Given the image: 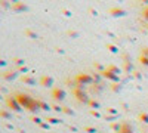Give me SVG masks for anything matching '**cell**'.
<instances>
[{
  "mask_svg": "<svg viewBox=\"0 0 148 133\" xmlns=\"http://www.w3.org/2000/svg\"><path fill=\"white\" fill-rule=\"evenodd\" d=\"M15 98L18 101V104L21 105V108H25L28 111H37L40 108L39 105V101H36L34 98H31L30 95H25V93H16Z\"/></svg>",
  "mask_w": 148,
  "mask_h": 133,
  "instance_id": "cell-1",
  "label": "cell"
},
{
  "mask_svg": "<svg viewBox=\"0 0 148 133\" xmlns=\"http://www.w3.org/2000/svg\"><path fill=\"white\" fill-rule=\"evenodd\" d=\"M119 72H120V70L116 65H110L102 71V77L110 78L111 81H119Z\"/></svg>",
  "mask_w": 148,
  "mask_h": 133,
  "instance_id": "cell-2",
  "label": "cell"
},
{
  "mask_svg": "<svg viewBox=\"0 0 148 133\" xmlns=\"http://www.w3.org/2000/svg\"><path fill=\"white\" fill-rule=\"evenodd\" d=\"M74 96H76V99L79 102H83V104H89V101H90L88 93L83 90V87H76L74 89Z\"/></svg>",
  "mask_w": 148,
  "mask_h": 133,
  "instance_id": "cell-3",
  "label": "cell"
},
{
  "mask_svg": "<svg viewBox=\"0 0 148 133\" xmlns=\"http://www.w3.org/2000/svg\"><path fill=\"white\" fill-rule=\"evenodd\" d=\"M76 81H77V84H92L93 83V77L83 72V74H77L76 76Z\"/></svg>",
  "mask_w": 148,
  "mask_h": 133,
  "instance_id": "cell-4",
  "label": "cell"
},
{
  "mask_svg": "<svg viewBox=\"0 0 148 133\" xmlns=\"http://www.w3.org/2000/svg\"><path fill=\"white\" fill-rule=\"evenodd\" d=\"M6 105L10 108V110H14V111H19L21 110V105L18 104L15 96H8L6 98Z\"/></svg>",
  "mask_w": 148,
  "mask_h": 133,
  "instance_id": "cell-5",
  "label": "cell"
},
{
  "mask_svg": "<svg viewBox=\"0 0 148 133\" xmlns=\"http://www.w3.org/2000/svg\"><path fill=\"white\" fill-rule=\"evenodd\" d=\"M52 98H53L55 101H62V99L65 98V92H64V89L55 87V89L52 90Z\"/></svg>",
  "mask_w": 148,
  "mask_h": 133,
  "instance_id": "cell-6",
  "label": "cell"
},
{
  "mask_svg": "<svg viewBox=\"0 0 148 133\" xmlns=\"http://www.w3.org/2000/svg\"><path fill=\"white\" fill-rule=\"evenodd\" d=\"M39 83L42 84V86L51 87L52 84H53V78H52L51 76H42V77H40V80H39Z\"/></svg>",
  "mask_w": 148,
  "mask_h": 133,
  "instance_id": "cell-7",
  "label": "cell"
},
{
  "mask_svg": "<svg viewBox=\"0 0 148 133\" xmlns=\"http://www.w3.org/2000/svg\"><path fill=\"white\" fill-rule=\"evenodd\" d=\"M119 133H133L132 126H130L129 123H123V124H121V130H120Z\"/></svg>",
  "mask_w": 148,
  "mask_h": 133,
  "instance_id": "cell-8",
  "label": "cell"
},
{
  "mask_svg": "<svg viewBox=\"0 0 148 133\" xmlns=\"http://www.w3.org/2000/svg\"><path fill=\"white\" fill-rule=\"evenodd\" d=\"M22 81L27 83V84H34V83H36V78L31 77V76H24V77H22Z\"/></svg>",
  "mask_w": 148,
  "mask_h": 133,
  "instance_id": "cell-9",
  "label": "cell"
},
{
  "mask_svg": "<svg viewBox=\"0 0 148 133\" xmlns=\"http://www.w3.org/2000/svg\"><path fill=\"white\" fill-rule=\"evenodd\" d=\"M139 118H141V121L148 123V114H147V113H141V114H139Z\"/></svg>",
  "mask_w": 148,
  "mask_h": 133,
  "instance_id": "cell-10",
  "label": "cell"
},
{
  "mask_svg": "<svg viewBox=\"0 0 148 133\" xmlns=\"http://www.w3.org/2000/svg\"><path fill=\"white\" fill-rule=\"evenodd\" d=\"M139 61L144 64V65H147L148 67V58L147 56H144V55H141V58H139Z\"/></svg>",
  "mask_w": 148,
  "mask_h": 133,
  "instance_id": "cell-11",
  "label": "cell"
},
{
  "mask_svg": "<svg viewBox=\"0 0 148 133\" xmlns=\"http://www.w3.org/2000/svg\"><path fill=\"white\" fill-rule=\"evenodd\" d=\"M16 76V72H12V74H3V78H6V80H10V78H14Z\"/></svg>",
  "mask_w": 148,
  "mask_h": 133,
  "instance_id": "cell-12",
  "label": "cell"
},
{
  "mask_svg": "<svg viewBox=\"0 0 148 133\" xmlns=\"http://www.w3.org/2000/svg\"><path fill=\"white\" fill-rule=\"evenodd\" d=\"M39 105H40L42 110H49V105H47V104H45V102H42V101H39Z\"/></svg>",
  "mask_w": 148,
  "mask_h": 133,
  "instance_id": "cell-13",
  "label": "cell"
},
{
  "mask_svg": "<svg viewBox=\"0 0 148 133\" xmlns=\"http://www.w3.org/2000/svg\"><path fill=\"white\" fill-rule=\"evenodd\" d=\"M12 8H14V9H25V5H22V3H16V5H14Z\"/></svg>",
  "mask_w": 148,
  "mask_h": 133,
  "instance_id": "cell-14",
  "label": "cell"
},
{
  "mask_svg": "<svg viewBox=\"0 0 148 133\" xmlns=\"http://www.w3.org/2000/svg\"><path fill=\"white\" fill-rule=\"evenodd\" d=\"M47 121L49 123H59V120L58 118H47Z\"/></svg>",
  "mask_w": 148,
  "mask_h": 133,
  "instance_id": "cell-15",
  "label": "cell"
},
{
  "mask_svg": "<svg viewBox=\"0 0 148 133\" xmlns=\"http://www.w3.org/2000/svg\"><path fill=\"white\" fill-rule=\"evenodd\" d=\"M142 55L148 58V47H144V49H142Z\"/></svg>",
  "mask_w": 148,
  "mask_h": 133,
  "instance_id": "cell-16",
  "label": "cell"
},
{
  "mask_svg": "<svg viewBox=\"0 0 148 133\" xmlns=\"http://www.w3.org/2000/svg\"><path fill=\"white\" fill-rule=\"evenodd\" d=\"M89 105H90V106H98L99 104H98L96 101H89Z\"/></svg>",
  "mask_w": 148,
  "mask_h": 133,
  "instance_id": "cell-17",
  "label": "cell"
},
{
  "mask_svg": "<svg viewBox=\"0 0 148 133\" xmlns=\"http://www.w3.org/2000/svg\"><path fill=\"white\" fill-rule=\"evenodd\" d=\"M144 16H145V18L148 19V6H147V8L144 9Z\"/></svg>",
  "mask_w": 148,
  "mask_h": 133,
  "instance_id": "cell-18",
  "label": "cell"
},
{
  "mask_svg": "<svg viewBox=\"0 0 148 133\" xmlns=\"http://www.w3.org/2000/svg\"><path fill=\"white\" fill-rule=\"evenodd\" d=\"M108 47H110V50H111V52H116V50H117L116 47H114V46H111V44H108Z\"/></svg>",
  "mask_w": 148,
  "mask_h": 133,
  "instance_id": "cell-19",
  "label": "cell"
},
{
  "mask_svg": "<svg viewBox=\"0 0 148 133\" xmlns=\"http://www.w3.org/2000/svg\"><path fill=\"white\" fill-rule=\"evenodd\" d=\"M2 117H9V114L6 111H2Z\"/></svg>",
  "mask_w": 148,
  "mask_h": 133,
  "instance_id": "cell-20",
  "label": "cell"
},
{
  "mask_svg": "<svg viewBox=\"0 0 148 133\" xmlns=\"http://www.w3.org/2000/svg\"><path fill=\"white\" fill-rule=\"evenodd\" d=\"M40 126H42V127H43V129H47V127H49V126H47V124H46V123H42V124H40Z\"/></svg>",
  "mask_w": 148,
  "mask_h": 133,
  "instance_id": "cell-21",
  "label": "cell"
}]
</instances>
